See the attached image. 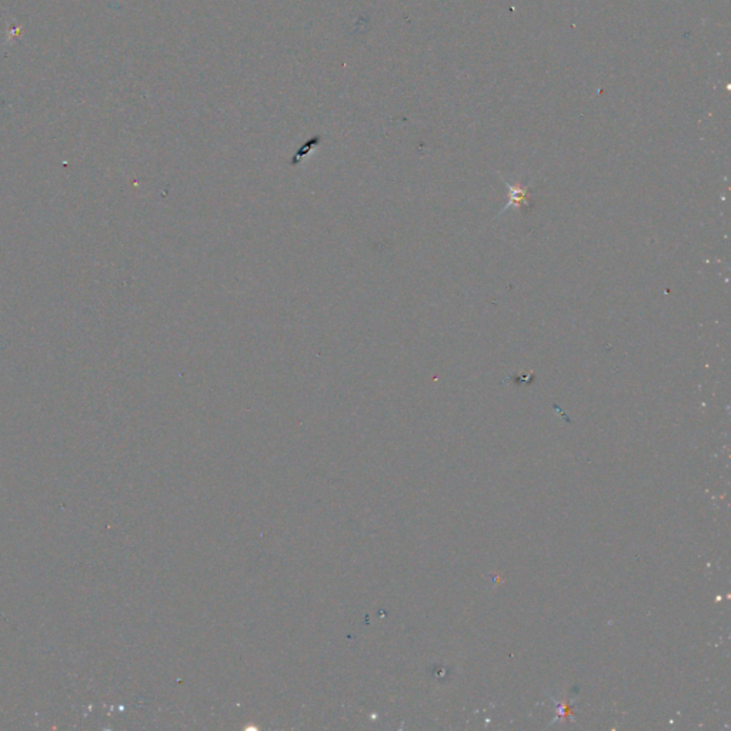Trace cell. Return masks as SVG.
Returning <instances> with one entry per match:
<instances>
[{"label": "cell", "mask_w": 731, "mask_h": 731, "mask_svg": "<svg viewBox=\"0 0 731 731\" xmlns=\"http://www.w3.org/2000/svg\"><path fill=\"white\" fill-rule=\"evenodd\" d=\"M508 189H510V193H511V196H510V203H508L504 209L510 207L511 204H515V206L527 204V202H529V193H527V189L520 188V186H517V185H516V186H508Z\"/></svg>", "instance_id": "obj_1"}]
</instances>
